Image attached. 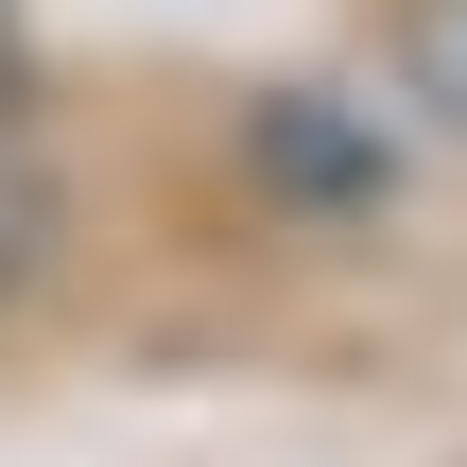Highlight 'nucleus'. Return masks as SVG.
Returning a JSON list of instances; mask_svg holds the SVG:
<instances>
[{"label":"nucleus","mask_w":467,"mask_h":467,"mask_svg":"<svg viewBox=\"0 0 467 467\" xmlns=\"http://www.w3.org/2000/svg\"><path fill=\"white\" fill-rule=\"evenodd\" d=\"M399 87L467 139V0H399Z\"/></svg>","instance_id":"obj_1"},{"label":"nucleus","mask_w":467,"mask_h":467,"mask_svg":"<svg viewBox=\"0 0 467 467\" xmlns=\"http://www.w3.org/2000/svg\"><path fill=\"white\" fill-rule=\"evenodd\" d=\"M35 260H52V173H35V156H17V121H0V295H17Z\"/></svg>","instance_id":"obj_2"},{"label":"nucleus","mask_w":467,"mask_h":467,"mask_svg":"<svg viewBox=\"0 0 467 467\" xmlns=\"http://www.w3.org/2000/svg\"><path fill=\"white\" fill-rule=\"evenodd\" d=\"M17 104H35V17L0 0V121H17Z\"/></svg>","instance_id":"obj_3"}]
</instances>
